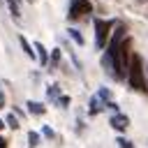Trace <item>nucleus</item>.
Returning a JSON list of instances; mask_svg holds the SVG:
<instances>
[{
    "label": "nucleus",
    "instance_id": "15",
    "mask_svg": "<svg viewBox=\"0 0 148 148\" xmlns=\"http://www.w3.org/2000/svg\"><path fill=\"white\" fill-rule=\"evenodd\" d=\"M60 62V49H53V53H51V67H56Z\"/></svg>",
    "mask_w": 148,
    "mask_h": 148
},
{
    "label": "nucleus",
    "instance_id": "18",
    "mask_svg": "<svg viewBox=\"0 0 148 148\" xmlns=\"http://www.w3.org/2000/svg\"><path fill=\"white\" fill-rule=\"evenodd\" d=\"M97 92H99V95H102L104 99H111V92H109V88H99Z\"/></svg>",
    "mask_w": 148,
    "mask_h": 148
},
{
    "label": "nucleus",
    "instance_id": "4",
    "mask_svg": "<svg viewBox=\"0 0 148 148\" xmlns=\"http://www.w3.org/2000/svg\"><path fill=\"white\" fill-rule=\"evenodd\" d=\"M90 12H92V5H90L88 0H74V2L69 5V18H72V21H76V18L90 14Z\"/></svg>",
    "mask_w": 148,
    "mask_h": 148
},
{
    "label": "nucleus",
    "instance_id": "6",
    "mask_svg": "<svg viewBox=\"0 0 148 148\" xmlns=\"http://www.w3.org/2000/svg\"><path fill=\"white\" fill-rule=\"evenodd\" d=\"M106 102H109V99H104V97L97 92V95H92V97H90V109H88V111L95 116V113H99L102 109H106Z\"/></svg>",
    "mask_w": 148,
    "mask_h": 148
},
{
    "label": "nucleus",
    "instance_id": "8",
    "mask_svg": "<svg viewBox=\"0 0 148 148\" xmlns=\"http://www.w3.org/2000/svg\"><path fill=\"white\" fill-rule=\"evenodd\" d=\"M25 106H28V111H30V113H35V116H42V113L46 111V106H44V104H39V102H32V99H30Z\"/></svg>",
    "mask_w": 148,
    "mask_h": 148
},
{
    "label": "nucleus",
    "instance_id": "12",
    "mask_svg": "<svg viewBox=\"0 0 148 148\" xmlns=\"http://www.w3.org/2000/svg\"><path fill=\"white\" fill-rule=\"evenodd\" d=\"M67 32H69V37H72V39H74V42H76V44H79V46H81V44H83V35H81V32H79V30H74V28H69V30H67Z\"/></svg>",
    "mask_w": 148,
    "mask_h": 148
},
{
    "label": "nucleus",
    "instance_id": "10",
    "mask_svg": "<svg viewBox=\"0 0 148 148\" xmlns=\"http://www.w3.org/2000/svg\"><path fill=\"white\" fill-rule=\"evenodd\" d=\"M46 95H49V99H53V102H58V97H60V86H49V90H46Z\"/></svg>",
    "mask_w": 148,
    "mask_h": 148
},
{
    "label": "nucleus",
    "instance_id": "11",
    "mask_svg": "<svg viewBox=\"0 0 148 148\" xmlns=\"http://www.w3.org/2000/svg\"><path fill=\"white\" fill-rule=\"evenodd\" d=\"M28 146L30 148H37L39 146V134L37 132H28Z\"/></svg>",
    "mask_w": 148,
    "mask_h": 148
},
{
    "label": "nucleus",
    "instance_id": "5",
    "mask_svg": "<svg viewBox=\"0 0 148 148\" xmlns=\"http://www.w3.org/2000/svg\"><path fill=\"white\" fill-rule=\"evenodd\" d=\"M111 127H113L116 132H125V130L130 127V118H127L125 113H120V111H116V113L111 116Z\"/></svg>",
    "mask_w": 148,
    "mask_h": 148
},
{
    "label": "nucleus",
    "instance_id": "19",
    "mask_svg": "<svg viewBox=\"0 0 148 148\" xmlns=\"http://www.w3.org/2000/svg\"><path fill=\"white\" fill-rule=\"evenodd\" d=\"M0 106H5V95H2V90H0Z\"/></svg>",
    "mask_w": 148,
    "mask_h": 148
},
{
    "label": "nucleus",
    "instance_id": "21",
    "mask_svg": "<svg viewBox=\"0 0 148 148\" xmlns=\"http://www.w3.org/2000/svg\"><path fill=\"white\" fill-rule=\"evenodd\" d=\"M2 127H5V123H2V120H0V130H2Z\"/></svg>",
    "mask_w": 148,
    "mask_h": 148
},
{
    "label": "nucleus",
    "instance_id": "14",
    "mask_svg": "<svg viewBox=\"0 0 148 148\" xmlns=\"http://www.w3.org/2000/svg\"><path fill=\"white\" fill-rule=\"evenodd\" d=\"M116 143H118L120 148H134V143H132V141H127L125 136H118V139H116Z\"/></svg>",
    "mask_w": 148,
    "mask_h": 148
},
{
    "label": "nucleus",
    "instance_id": "7",
    "mask_svg": "<svg viewBox=\"0 0 148 148\" xmlns=\"http://www.w3.org/2000/svg\"><path fill=\"white\" fill-rule=\"evenodd\" d=\"M35 51H37V60H39V65H46V62H49V51L44 49L42 42H35Z\"/></svg>",
    "mask_w": 148,
    "mask_h": 148
},
{
    "label": "nucleus",
    "instance_id": "16",
    "mask_svg": "<svg viewBox=\"0 0 148 148\" xmlns=\"http://www.w3.org/2000/svg\"><path fill=\"white\" fill-rule=\"evenodd\" d=\"M69 102H72V99H69L67 95H60V97H58V106H62V109H67V106H69Z\"/></svg>",
    "mask_w": 148,
    "mask_h": 148
},
{
    "label": "nucleus",
    "instance_id": "2",
    "mask_svg": "<svg viewBox=\"0 0 148 148\" xmlns=\"http://www.w3.org/2000/svg\"><path fill=\"white\" fill-rule=\"evenodd\" d=\"M127 81H130V88L136 90V92H146L148 90L146 79H143V62H141V56H136V53H132L130 69H127Z\"/></svg>",
    "mask_w": 148,
    "mask_h": 148
},
{
    "label": "nucleus",
    "instance_id": "3",
    "mask_svg": "<svg viewBox=\"0 0 148 148\" xmlns=\"http://www.w3.org/2000/svg\"><path fill=\"white\" fill-rule=\"evenodd\" d=\"M113 21H104V18H95V44L97 49H106L109 44V35H111Z\"/></svg>",
    "mask_w": 148,
    "mask_h": 148
},
{
    "label": "nucleus",
    "instance_id": "9",
    "mask_svg": "<svg viewBox=\"0 0 148 148\" xmlns=\"http://www.w3.org/2000/svg\"><path fill=\"white\" fill-rule=\"evenodd\" d=\"M18 42H21V46H23V51H25V56H28V58H37V53H35V51H32V46H30V44H28V39H25V37H23V35H21V37H18Z\"/></svg>",
    "mask_w": 148,
    "mask_h": 148
},
{
    "label": "nucleus",
    "instance_id": "1",
    "mask_svg": "<svg viewBox=\"0 0 148 148\" xmlns=\"http://www.w3.org/2000/svg\"><path fill=\"white\" fill-rule=\"evenodd\" d=\"M132 37L125 35L123 42L116 46L113 56H111V65H113V76L118 79H127V69H130V60H132Z\"/></svg>",
    "mask_w": 148,
    "mask_h": 148
},
{
    "label": "nucleus",
    "instance_id": "20",
    "mask_svg": "<svg viewBox=\"0 0 148 148\" xmlns=\"http://www.w3.org/2000/svg\"><path fill=\"white\" fill-rule=\"evenodd\" d=\"M0 148H7V141H5L2 136H0Z\"/></svg>",
    "mask_w": 148,
    "mask_h": 148
},
{
    "label": "nucleus",
    "instance_id": "17",
    "mask_svg": "<svg viewBox=\"0 0 148 148\" xmlns=\"http://www.w3.org/2000/svg\"><path fill=\"white\" fill-rule=\"evenodd\" d=\"M42 134H44L46 139H53V136H56V134H53V130H51L49 125H44V127H42Z\"/></svg>",
    "mask_w": 148,
    "mask_h": 148
},
{
    "label": "nucleus",
    "instance_id": "13",
    "mask_svg": "<svg viewBox=\"0 0 148 148\" xmlns=\"http://www.w3.org/2000/svg\"><path fill=\"white\" fill-rule=\"evenodd\" d=\"M7 125H9L12 130H18V127H21V125H18V118H16L14 113H9V116H7Z\"/></svg>",
    "mask_w": 148,
    "mask_h": 148
}]
</instances>
